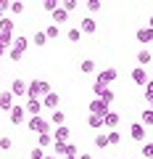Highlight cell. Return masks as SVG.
Masks as SVG:
<instances>
[{
    "instance_id": "26",
    "label": "cell",
    "mask_w": 153,
    "mask_h": 159,
    "mask_svg": "<svg viewBox=\"0 0 153 159\" xmlns=\"http://www.w3.org/2000/svg\"><path fill=\"white\" fill-rule=\"evenodd\" d=\"M32 43H34V45H37V48H42V45H45V43H48V34H45V32H34Z\"/></svg>"
},
{
    "instance_id": "39",
    "label": "cell",
    "mask_w": 153,
    "mask_h": 159,
    "mask_svg": "<svg viewBox=\"0 0 153 159\" xmlns=\"http://www.w3.org/2000/svg\"><path fill=\"white\" fill-rule=\"evenodd\" d=\"M142 154H145L148 159H153V143H145V146H142Z\"/></svg>"
},
{
    "instance_id": "17",
    "label": "cell",
    "mask_w": 153,
    "mask_h": 159,
    "mask_svg": "<svg viewBox=\"0 0 153 159\" xmlns=\"http://www.w3.org/2000/svg\"><path fill=\"white\" fill-rule=\"evenodd\" d=\"M63 122H66V114H63L61 109H56V111H50V125H56V127H61Z\"/></svg>"
},
{
    "instance_id": "45",
    "label": "cell",
    "mask_w": 153,
    "mask_h": 159,
    "mask_svg": "<svg viewBox=\"0 0 153 159\" xmlns=\"http://www.w3.org/2000/svg\"><path fill=\"white\" fill-rule=\"evenodd\" d=\"M151 109H153V101H151Z\"/></svg>"
},
{
    "instance_id": "5",
    "label": "cell",
    "mask_w": 153,
    "mask_h": 159,
    "mask_svg": "<svg viewBox=\"0 0 153 159\" xmlns=\"http://www.w3.org/2000/svg\"><path fill=\"white\" fill-rule=\"evenodd\" d=\"M24 109H27L29 117H40V111H42L45 106H42L40 98H27V106H24Z\"/></svg>"
},
{
    "instance_id": "15",
    "label": "cell",
    "mask_w": 153,
    "mask_h": 159,
    "mask_svg": "<svg viewBox=\"0 0 153 159\" xmlns=\"http://www.w3.org/2000/svg\"><path fill=\"white\" fill-rule=\"evenodd\" d=\"M13 27H16V21H13L11 16H6L0 21V34H13Z\"/></svg>"
},
{
    "instance_id": "2",
    "label": "cell",
    "mask_w": 153,
    "mask_h": 159,
    "mask_svg": "<svg viewBox=\"0 0 153 159\" xmlns=\"http://www.w3.org/2000/svg\"><path fill=\"white\" fill-rule=\"evenodd\" d=\"M27 48H29L27 37H13V45H11V51H8V58H11V61H21L24 53H27Z\"/></svg>"
},
{
    "instance_id": "35",
    "label": "cell",
    "mask_w": 153,
    "mask_h": 159,
    "mask_svg": "<svg viewBox=\"0 0 153 159\" xmlns=\"http://www.w3.org/2000/svg\"><path fill=\"white\" fill-rule=\"evenodd\" d=\"M95 146L98 148H106L108 146V135H95Z\"/></svg>"
},
{
    "instance_id": "6",
    "label": "cell",
    "mask_w": 153,
    "mask_h": 159,
    "mask_svg": "<svg viewBox=\"0 0 153 159\" xmlns=\"http://www.w3.org/2000/svg\"><path fill=\"white\" fill-rule=\"evenodd\" d=\"M58 157H77V146L74 143H53Z\"/></svg>"
},
{
    "instance_id": "38",
    "label": "cell",
    "mask_w": 153,
    "mask_h": 159,
    "mask_svg": "<svg viewBox=\"0 0 153 159\" xmlns=\"http://www.w3.org/2000/svg\"><path fill=\"white\" fill-rule=\"evenodd\" d=\"M145 98H148V103L153 101V80H148V85H145Z\"/></svg>"
},
{
    "instance_id": "30",
    "label": "cell",
    "mask_w": 153,
    "mask_h": 159,
    "mask_svg": "<svg viewBox=\"0 0 153 159\" xmlns=\"http://www.w3.org/2000/svg\"><path fill=\"white\" fill-rule=\"evenodd\" d=\"M42 8H45L48 13H56V11H58V0H45V3H42Z\"/></svg>"
},
{
    "instance_id": "22",
    "label": "cell",
    "mask_w": 153,
    "mask_h": 159,
    "mask_svg": "<svg viewBox=\"0 0 153 159\" xmlns=\"http://www.w3.org/2000/svg\"><path fill=\"white\" fill-rule=\"evenodd\" d=\"M87 127H92V130H95V127H103V117L90 114V117H87Z\"/></svg>"
},
{
    "instance_id": "37",
    "label": "cell",
    "mask_w": 153,
    "mask_h": 159,
    "mask_svg": "<svg viewBox=\"0 0 153 159\" xmlns=\"http://www.w3.org/2000/svg\"><path fill=\"white\" fill-rule=\"evenodd\" d=\"M11 13H13V16L24 13V3H11Z\"/></svg>"
},
{
    "instance_id": "1",
    "label": "cell",
    "mask_w": 153,
    "mask_h": 159,
    "mask_svg": "<svg viewBox=\"0 0 153 159\" xmlns=\"http://www.w3.org/2000/svg\"><path fill=\"white\" fill-rule=\"evenodd\" d=\"M50 82H45V80H32V82H29V88H27V96L29 98H45V96H50Z\"/></svg>"
},
{
    "instance_id": "21",
    "label": "cell",
    "mask_w": 153,
    "mask_h": 159,
    "mask_svg": "<svg viewBox=\"0 0 153 159\" xmlns=\"http://www.w3.org/2000/svg\"><path fill=\"white\" fill-rule=\"evenodd\" d=\"M37 143H40V148H48V146H53L56 141H53V135H50V133H42V135L37 138Z\"/></svg>"
},
{
    "instance_id": "8",
    "label": "cell",
    "mask_w": 153,
    "mask_h": 159,
    "mask_svg": "<svg viewBox=\"0 0 153 159\" xmlns=\"http://www.w3.org/2000/svg\"><path fill=\"white\" fill-rule=\"evenodd\" d=\"M108 111H111V106H106V103H103L100 98H92V101H90V114H98V117H106Z\"/></svg>"
},
{
    "instance_id": "13",
    "label": "cell",
    "mask_w": 153,
    "mask_h": 159,
    "mask_svg": "<svg viewBox=\"0 0 153 159\" xmlns=\"http://www.w3.org/2000/svg\"><path fill=\"white\" fill-rule=\"evenodd\" d=\"M11 93H13V98L16 96H27V82H24V80H13L11 82Z\"/></svg>"
},
{
    "instance_id": "14",
    "label": "cell",
    "mask_w": 153,
    "mask_h": 159,
    "mask_svg": "<svg viewBox=\"0 0 153 159\" xmlns=\"http://www.w3.org/2000/svg\"><path fill=\"white\" fill-rule=\"evenodd\" d=\"M130 135H132V141H145V127H142V125H135V122H132Z\"/></svg>"
},
{
    "instance_id": "20",
    "label": "cell",
    "mask_w": 153,
    "mask_h": 159,
    "mask_svg": "<svg viewBox=\"0 0 153 159\" xmlns=\"http://www.w3.org/2000/svg\"><path fill=\"white\" fill-rule=\"evenodd\" d=\"M142 122H140V125L142 127H153V109H145V111H142Z\"/></svg>"
},
{
    "instance_id": "18",
    "label": "cell",
    "mask_w": 153,
    "mask_h": 159,
    "mask_svg": "<svg viewBox=\"0 0 153 159\" xmlns=\"http://www.w3.org/2000/svg\"><path fill=\"white\" fill-rule=\"evenodd\" d=\"M137 40H140V43H153V29L151 27L137 29Z\"/></svg>"
},
{
    "instance_id": "7",
    "label": "cell",
    "mask_w": 153,
    "mask_h": 159,
    "mask_svg": "<svg viewBox=\"0 0 153 159\" xmlns=\"http://www.w3.org/2000/svg\"><path fill=\"white\" fill-rule=\"evenodd\" d=\"M8 114H11V122H13L16 127H21V125H24V119H27V109H24V106H13Z\"/></svg>"
},
{
    "instance_id": "40",
    "label": "cell",
    "mask_w": 153,
    "mask_h": 159,
    "mask_svg": "<svg viewBox=\"0 0 153 159\" xmlns=\"http://www.w3.org/2000/svg\"><path fill=\"white\" fill-rule=\"evenodd\" d=\"M77 159H92V157H90V154H79V157H77Z\"/></svg>"
},
{
    "instance_id": "10",
    "label": "cell",
    "mask_w": 153,
    "mask_h": 159,
    "mask_svg": "<svg viewBox=\"0 0 153 159\" xmlns=\"http://www.w3.org/2000/svg\"><path fill=\"white\" fill-rule=\"evenodd\" d=\"M69 135H71V130H69V127H56V133H53V141L56 143H69Z\"/></svg>"
},
{
    "instance_id": "9",
    "label": "cell",
    "mask_w": 153,
    "mask_h": 159,
    "mask_svg": "<svg viewBox=\"0 0 153 159\" xmlns=\"http://www.w3.org/2000/svg\"><path fill=\"white\" fill-rule=\"evenodd\" d=\"M0 109L3 111H11L13 109V93L11 90H0Z\"/></svg>"
},
{
    "instance_id": "42",
    "label": "cell",
    "mask_w": 153,
    "mask_h": 159,
    "mask_svg": "<svg viewBox=\"0 0 153 159\" xmlns=\"http://www.w3.org/2000/svg\"><path fill=\"white\" fill-rule=\"evenodd\" d=\"M151 29H153V16H151Z\"/></svg>"
},
{
    "instance_id": "32",
    "label": "cell",
    "mask_w": 153,
    "mask_h": 159,
    "mask_svg": "<svg viewBox=\"0 0 153 159\" xmlns=\"http://www.w3.org/2000/svg\"><path fill=\"white\" fill-rule=\"evenodd\" d=\"M66 37H69V43H79L82 32H79V29H69V32H66Z\"/></svg>"
},
{
    "instance_id": "34",
    "label": "cell",
    "mask_w": 153,
    "mask_h": 159,
    "mask_svg": "<svg viewBox=\"0 0 153 159\" xmlns=\"http://www.w3.org/2000/svg\"><path fill=\"white\" fill-rule=\"evenodd\" d=\"M63 11H66V13L77 11V0H63Z\"/></svg>"
},
{
    "instance_id": "3",
    "label": "cell",
    "mask_w": 153,
    "mask_h": 159,
    "mask_svg": "<svg viewBox=\"0 0 153 159\" xmlns=\"http://www.w3.org/2000/svg\"><path fill=\"white\" fill-rule=\"evenodd\" d=\"M29 130L37 133V135H42V133H50V119H45L40 114V117H29Z\"/></svg>"
},
{
    "instance_id": "44",
    "label": "cell",
    "mask_w": 153,
    "mask_h": 159,
    "mask_svg": "<svg viewBox=\"0 0 153 159\" xmlns=\"http://www.w3.org/2000/svg\"><path fill=\"white\" fill-rule=\"evenodd\" d=\"M66 159H77V157H66Z\"/></svg>"
},
{
    "instance_id": "19",
    "label": "cell",
    "mask_w": 153,
    "mask_h": 159,
    "mask_svg": "<svg viewBox=\"0 0 153 159\" xmlns=\"http://www.w3.org/2000/svg\"><path fill=\"white\" fill-rule=\"evenodd\" d=\"M119 114H116V111H108L106 114V117H103V125H106V127H116V125H119Z\"/></svg>"
},
{
    "instance_id": "28",
    "label": "cell",
    "mask_w": 153,
    "mask_h": 159,
    "mask_svg": "<svg viewBox=\"0 0 153 159\" xmlns=\"http://www.w3.org/2000/svg\"><path fill=\"white\" fill-rule=\"evenodd\" d=\"M119 143H121V135L116 130H111L108 133V146H119Z\"/></svg>"
},
{
    "instance_id": "43",
    "label": "cell",
    "mask_w": 153,
    "mask_h": 159,
    "mask_svg": "<svg viewBox=\"0 0 153 159\" xmlns=\"http://www.w3.org/2000/svg\"><path fill=\"white\" fill-rule=\"evenodd\" d=\"M45 159H56V157H45Z\"/></svg>"
},
{
    "instance_id": "11",
    "label": "cell",
    "mask_w": 153,
    "mask_h": 159,
    "mask_svg": "<svg viewBox=\"0 0 153 159\" xmlns=\"http://www.w3.org/2000/svg\"><path fill=\"white\" fill-rule=\"evenodd\" d=\"M58 103H61L58 93H50V96H45V98H42V106H45V109H50V111H56V109H58Z\"/></svg>"
},
{
    "instance_id": "4",
    "label": "cell",
    "mask_w": 153,
    "mask_h": 159,
    "mask_svg": "<svg viewBox=\"0 0 153 159\" xmlns=\"http://www.w3.org/2000/svg\"><path fill=\"white\" fill-rule=\"evenodd\" d=\"M116 77H119V72H116V69H103V72L100 74H98V80H95V82H100V85H106L108 88V82H116Z\"/></svg>"
},
{
    "instance_id": "24",
    "label": "cell",
    "mask_w": 153,
    "mask_h": 159,
    "mask_svg": "<svg viewBox=\"0 0 153 159\" xmlns=\"http://www.w3.org/2000/svg\"><path fill=\"white\" fill-rule=\"evenodd\" d=\"M151 61H153L151 51H140L137 53V64H140V66H145V64H151Z\"/></svg>"
},
{
    "instance_id": "27",
    "label": "cell",
    "mask_w": 153,
    "mask_h": 159,
    "mask_svg": "<svg viewBox=\"0 0 153 159\" xmlns=\"http://www.w3.org/2000/svg\"><path fill=\"white\" fill-rule=\"evenodd\" d=\"M95 72V61H92V58H85V61H82V74H92Z\"/></svg>"
},
{
    "instance_id": "36",
    "label": "cell",
    "mask_w": 153,
    "mask_h": 159,
    "mask_svg": "<svg viewBox=\"0 0 153 159\" xmlns=\"http://www.w3.org/2000/svg\"><path fill=\"white\" fill-rule=\"evenodd\" d=\"M87 11H90V13H98V11H100V3H98V0H87Z\"/></svg>"
},
{
    "instance_id": "25",
    "label": "cell",
    "mask_w": 153,
    "mask_h": 159,
    "mask_svg": "<svg viewBox=\"0 0 153 159\" xmlns=\"http://www.w3.org/2000/svg\"><path fill=\"white\" fill-rule=\"evenodd\" d=\"M98 98H100V101L106 103V106H111V103H113V90H111V88H106V90H103Z\"/></svg>"
},
{
    "instance_id": "12",
    "label": "cell",
    "mask_w": 153,
    "mask_h": 159,
    "mask_svg": "<svg viewBox=\"0 0 153 159\" xmlns=\"http://www.w3.org/2000/svg\"><path fill=\"white\" fill-rule=\"evenodd\" d=\"M132 82H137V85H148V74H145V69H142V66L132 69Z\"/></svg>"
},
{
    "instance_id": "41",
    "label": "cell",
    "mask_w": 153,
    "mask_h": 159,
    "mask_svg": "<svg viewBox=\"0 0 153 159\" xmlns=\"http://www.w3.org/2000/svg\"><path fill=\"white\" fill-rule=\"evenodd\" d=\"M3 53H6V48H3V45H0V56H3Z\"/></svg>"
},
{
    "instance_id": "29",
    "label": "cell",
    "mask_w": 153,
    "mask_h": 159,
    "mask_svg": "<svg viewBox=\"0 0 153 159\" xmlns=\"http://www.w3.org/2000/svg\"><path fill=\"white\" fill-rule=\"evenodd\" d=\"M11 148H13V141L8 135H3L0 138V151H11Z\"/></svg>"
},
{
    "instance_id": "23",
    "label": "cell",
    "mask_w": 153,
    "mask_h": 159,
    "mask_svg": "<svg viewBox=\"0 0 153 159\" xmlns=\"http://www.w3.org/2000/svg\"><path fill=\"white\" fill-rule=\"evenodd\" d=\"M53 21H56V27H58V24H63V21H69V13L63 11V8H58V11L53 13Z\"/></svg>"
},
{
    "instance_id": "33",
    "label": "cell",
    "mask_w": 153,
    "mask_h": 159,
    "mask_svg": "<svg viewBox=\"0 0 153 159\" xmlns=\"http://www.w3.org/2000/svg\"><path fill=\"white\" fill-rule=\"evenodd\" d=\"M45 34H48V40H56L58 37V27H56V24H50V27L45 29Z\"/></svg>"
},
{
    "instance_id": "16",
    "label": "cell",
    "mask_w": 153,
    "mask_h": 159,
    "mask_svg": "<svg viewBox=\"0 0 153 159\" xmlns=\"http://www.w3.org/2000/svg\"><path fill=\"white\" fill-rule=\"evenodd\" d=\"M95 29H98V24L92 21L90 16H87V19H82V24H79V32H85V34H92Z\"/></svg>"
},
{
    "instance_id": "31",
    "label": "cell",
    "mask_w": 153,
    "mask_h": 159,
    "mask_svg": "<svg viewBox=\"0 0 153 159\" xmlns=\"http://www.w3.org/2000/svg\"><path fill=\"white\" fill-rule=\"evenodd\" d=\"M45 157H48V154H45V148H40V146L29 151V159H45Z\"/></svg>"
}]
</instances>
